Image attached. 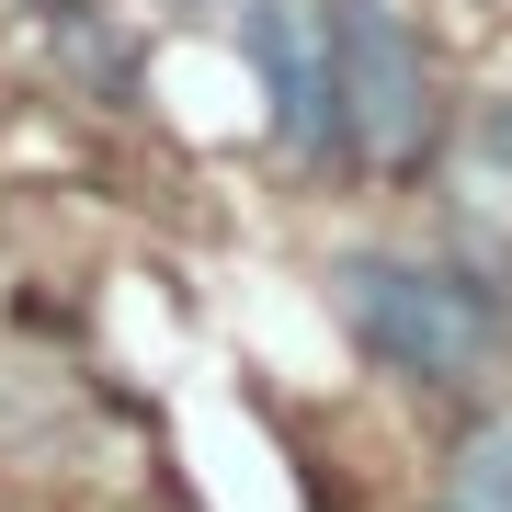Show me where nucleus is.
Listing matches in <instances>:
<instances>
[{
  "instance_id": "obj_3",
  "label": "nucleus",
  "mask_w": 512,
  "mask_h": 512,
  "mask_svg": "<svg viewBox=\"0 0 512 512\" xmlns=\"http://www.w3.org/2000/svg\"><path fill=\"white\" fill-rule=\"evenodd\" d=\"M262 126L296 171H342V12L330 0H239Z\"/></svg>"
},
{
  "instance_id": "obj_4",
  "label": "nucleus",
  "mask_w": 512,
  "mask_h": 512,
  "mask_svg": "<svg viewBox=\"0 0 512 512\" xmlns=\"http://www.w3.org/2000/svg\"><path fill=\"white\" fill-rule=\"evenodd\" d=\"M433 512H512V399H478L433 456Z\"/></svg>"
},
{
  "instance_id": "obj_1",
  "label": "nucleus",
  "mask_w": 512,
  "mask_h": 512,
  "mask_svg": "<svg viewBox=\"0 0 512 512\" xmlns=\"http://www.w3.org/2000/svg\"><path fill=\"white\" fill-rule=\"evenodd\" d=\"M330 319L410 399L478 410L512 376V285H490L467 251H342L330 262Z\"/></svg>"
},
{
  "instance_id": "obj_2",
  "label": "nucleus",
  "mask_w": 512,
  "mask_h": 512,
  "mask_svg": "<svg viewBox=\"0 0 512 512\" xmlns=\"http://www.w3.org/2000/svg\"><path fill=\"white\" fill-rule=\"evenodd\" d=\"M330 12H342V160L376 183H421L456 137L421 12L410 0H330Z\"/></svg>"
},
{
  "instance_id": "obj_5",
  "label": "nucleus",
  "mask_w": 512,
  "mask_h": 512,
  "mask_svg": "<svg viewBox=\"0 0 512 512\" xmlns=\"http://www.w3.org/2000/svg\"><path fill=\"white\" fill-rule=\"evenodd\" d=\"M12 12H35V23H69V12H92V0H12Z\"/></svg>"
}]
</instances>
